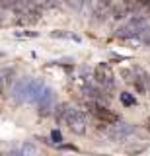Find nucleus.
I'll list each match as a JSON object with an SVG mask.
<instances>
[{
    "label": "nucleus",
    "instance_id": "f257e3e1",
    "mask_svg": "<svg viewBox=\"0 0 150 156\" xmlns=\"http://www.w3.org/2000/svg\"><path fill=\"white\" fill-rule=\"evenodd\" d=\"M62 119L66 121V125H68V129L72 133L76 135H84L86 133V117L82 113L80 109H76V107L72 105H65V115H62Z\"/></svg>",
    "mask_w": 150,
    "mask_h": 156
},
{
    "label": "nucleus",
    "instance_id": "f03ea898",
    "mask_svg": "<svg viewBox=\"0 0 150 156\" xmlns=\"http://www.w3.org/2000/svg\"><path fill=\"white\" fill-rule=\"evenodd\" d=\"M88 109L92 111V115H94V117H98L101 123L113 125V123H117V121H119L117 113H113L111 109L103 107V104H99V101H90V104H88Z\"/></svg>",
    "mask_w": 150,
    "mask_h": 156
},
{
    "label": "nucleus",
    "instance_id": "7ed1b4c3",
    "mask_svg": "<svg viewBox=\"0 0 150 156\" xmlns=\"http://www.w3.org/2000/svg\"><path fill=\"white\" fill-rule=\"evenodd\" d=\"M94 78H96V82L103 88H115L113 70H111V66L105 65V62H101V65H98L94 68Z\"/></svg>",
    "mask_w": 150,
    "mask_h": 156
},
{
    "label": "nucleus",
    "instance_id": "20e7f679",
    "mask_svg": "<svg viewBox=\"0 0 150 156\" xmlns=\"http://www.w3.org/2000/svg\"><path fill=\"white\" fill-rule=\"evenodd\" d=\"M133 133H134V125L117 121V123H113L111 129H109V139L115 140V143H121V140H125L127 136H131Z\"/></svg>",
    "mask_w": 150,
    "mask_h": 156
},
{
    "label": "nucleus",
    "instance_id": "39448f33",
    "mask_svg": "<svg viewBox=\"0 0 150 156\" xmlns=\"http://www.w3.org/2000/svg\"><path fill=\"white\" fill-rule=\"evenodd\" d=\"M45 88L47 86H45V82H43L41 78H31L30 86H27V98H26V101H30V104H37Z\"/></svg>",
    "mask_w": 150,
    "mask_h": 156
},
{
    "label": "nucleus",
    "instance_id": "423d86ee",
    "mask_svg": "<svg viewBox=\"0 0 150 156\" xmlns=\"http://www.w3.org/2000/svg\"><path fill=\"white\" fill-rule=\"evenodd\" d=\"M30 80H31L30 76H23V78H20V80H18L16 84H14L12 98H14V101H16V104H23V101H26V98H27V86H30Z\"/></svg>",
    "mask_w": 150,
    "mask_h": 156
},
{
    "label": "nucleus",
    "instance_id": "0eeeda50",
    "mask_svg": "<svg viewBox=\"0 0 150 156\" xmlns=\"http://www.w3.org/2000/svg\"><path fill=\"white\" fill-rule=\"evenodd\" d=\"M37 105H39V113L41 115L51 113L53 105H55V92H53L51 88H45L43 94H41V98H39V101H37Z\"/></svg>",
    "mask_w": 150,
    "mask_h": 156
},
{
    "label": "nucleus",
    "instance_id": "6e6552de",
    "mask_svg": "<svg viewBox=\"0 0 150 156\" xmlns=\"http://www.w3.org/2000/svg\"><path fill=\"white\" fill-rule=\"evenodd\" d=\"M86 92L94 98L96 101H99V104H105L107 101V96H105L103 90H99V88H94V86H86Z\"/></svg>",
    "mask_w": 150,
    "mask_h": 156
},
{
    "label": "nucleus",
    "instance_id": "1a4fd4ad",
    "mask_svg": "<svg viewBox=\"0 0 150 156\" xmlns=\"http://www.w3.org/2000/svg\"><path fill=\"white\" fill-rule=\"evenodd\" d=\"M115 37H119V39H133V37H137V31H134V29L127 23V26H123V27L117 29Z\"/></svg>",
    "mask_w": 150,
    "mask_h": 156
},
{
    "label": "nucleus",
    "instance_id": "9d476101",
    "mask_svg": "<svg viewBox=\"0 0 150 156\" xmlns=\"http://www.w3.org/2000/svg\"><path fill=\"white\" fill-rule=\"evenodd\" d=\"M134 74L142 80L144 88H146V94H148V92H150V74H148L146 70H142V68H134Z\"/></svg>",
    "mask_w": 150,
    "mask_h": 156
},
{
    "label": "nucleus",
    "instance_id": "9b49d317",
    "mask_svg": "<svg viewBox=\"0 0 150 156\" xmlns=\"http://www.w3.org/2000/svg\"><path fill=\"white\" fill-rule=\"evenodd\" d=\"M20 150H22L23 156H39V152H37V146L33 144V143H23Z\"/></svg>",
    "mask_w": 150,
    "mask_h": 156
},
{
    "label": "nucleus",
    "instance_id": "f8f14e48",
    "mask_svg": "<svg viewBox=\"0 0 150 156\" xmlns=\"http://www.w3.org/2000/svg\"><path fill=\"white\" fill-rule=\"evenodd\" d=\"M111 16H113V20H121L127 16V10L123 8V4L121 6H111Z\"/></svg>",
    "mask_w": 150,
    "mask_h": 156
},
{
    "label": "nucleus",
    "instance_id": "ddd939ff",
    "mask_svg": "<svg viewBox=\"0 0 150 156\" xmlns=\"http://www.w3.org/2000/svg\"><path fill=\"white\" fill-rule=\"evenodd\" d=\"M121 101H123V105H134V104H137V100H134L131 94H127V92L121 94Z\"/></svg>",
    "mask_w": 150,
    "mask_h": 156
},
{
    "label": "nucleus",
    "instance_id": "4468645a",
    "mask_svg": "<svg viewBox=\"0 0 150 156\" xmlns=\"http://www.w3.org/2000/svg\"><path fill=\"white\" fill-rule=\"evenodd\" d=\"M51 37H70L72 39V35H70V33H66V31H51Z\"/></svg>",
    "mask_w": 150,
    "mask_h": 156
},
{
    "label": "nucleus",
    "instance_id": "2eb2a0df",
    "mask_svg": "<svg viewBox=\"0 0 150 156\" xmlns=\"http://www.w3.org/2000/svg\"><path fill=\"white\" fill-rule=\"evenodd\" d=\"M51 139L55 140V143H61V140H62V135L59 133V131H51Z\"/></svg>",
    "mask_w": 150,
    "mask_h": 156
},
{
    "label": "nucleus",
    "instance_id": "dca6fc26",
    "mask_svg": "<svg viewBox=\"0 0 150 156\" xmlns=\"http://www.w3.org/2000/svg\"><path fill=\"white\" fill-rule=\"evenodd\" d=\"M96 4H99V6H113V4H111V0H96Z\"/></svg>",
    "mask_w": 150,
    "mask_h": 156
},
{
    "label": "nucleus",
    "instance_id": "f3484780",
    "mask_svg": "<svg viewBox=\"0 0 150 156\" xmlns=\"http://www.w3.org/2000/svg\"><path fill=\"white\" fill-rule=\"evenodd\" d=\"M150 6V0H138V8H148Z\"/></svg>",
    "mask_w": 150,
    "mask_h": 156
},
{
    "label": "nucleus",
    "instance_id": "a211bd4d",
    "mask_svg": "<svg viewBox=\"0 0 150 156\" xmlns=\"http://www.w3.org/2000/svg\"><path fill=\"white\" fill-rule=\"evenodd\" d=\"M2 92H4V74L0 72V96H2Z\"/></svg>",
    "mask_w": 150,
    "mask_h": 156
},
{
    "label": "nucleus",
    "instance_id": "6ab92c4d",
    "mask_svg": "<svg viewBox=\"0 0 150 156\" xmlns=\"http://www.w3.org/2000/svg\"><path fill=\"white\" fill-rule=\"evenodd\" d=\"M10 156H23V154H22V150H12Z\"/></svg>",
    "mask_w": 150,
    "mask_h": 156
},
{
    "label": "nucleus",
    "instance_id": "aec40b11",
    "mask_svg": "<svg viewBox=\"0 0 150 156\" xmlns=\"http://www.w3.org/2000/svg\"><path fill=\"white\" fill-rule=\"evenodd\" d=\"M0 156H6V154H2V152H0Z\"/></svg>",
    "mask_w": 150,
    "mask_h": 156
}]
</instances>
